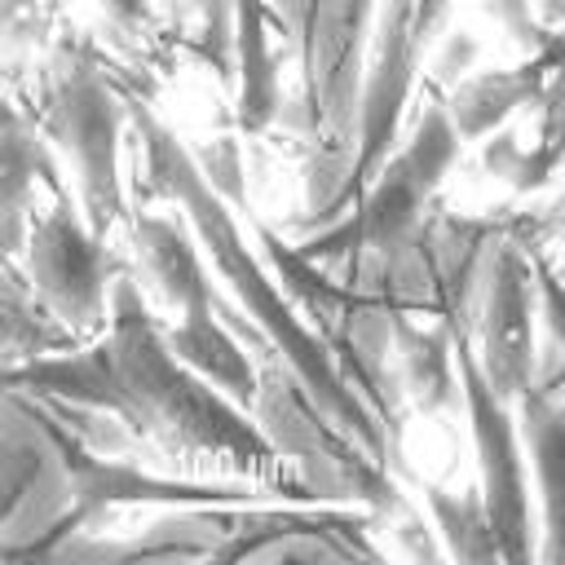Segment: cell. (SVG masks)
Wrapping results in <instances>:
<instances>
[{"label":"cell","mask_w":565,"mask_h":565,"mask_svg":"<svg viewBox=\"0 0 565 565\" xmlns=\"http://www.w3.org/2000/svg\"><path fill=\"white\" fill-rule=\"evenodd\" d=\"M534 269H539V313H543V327H547V344L565 362V278L547 265L543 247L534 252Z\"/></svg>","instance_id":"e0dca14e"},{"label":"cell","mask_w":565,"mask_h":565,"mask_svg":"<svg viewBox=\"0 0 565 565\" xmlns=\"http://www.w3.org/2000/svg\"><path fill=\"white\" fill-rule=\"evenodd\" d=\"M477 57V40L472 35H450V44H446V57H437V79H446V84H459V75L468 71V62Z\"/></svg>","instance_id":"d6986e66"},{"label":"cell","mask_w":565,"mask_h":565,"mask_svg":"<svg viewBox=\"0 0 565 565\" xmlns=\"http://www.w3.org/2000/svg\"><path fill=\"white\" fill-rule=\"evenodd\" d=\"M455 362H459V388L463 406L472 419V446H477V468H481V503L499 539L503 561H530L539 556L530 543V481H525V459H521V433L512 419V402H503L477 353L468 331H455Z\"/></svg>","instance_id":"ba28073f"},{"label":"cell","mask_w":565,"mask_h":565,"mask_svg":"<svg viewBox=\"0 0 565 565\" xmlns=\"http://www.w3.org/2000/svg\"><path fill=\"white\" fill-rule=\"evenodd\" d=\"M128 102V119L137 128V141H141V159H146V181L150 190L168 194L172 203L185 207V221L194 225L199 243H203V256L216 265V274L230 282L238 309H247L252 327L274 344V353L305 380V388L327 406V415L353 433L384 468L402 472V450L393 446V437L384 433V424L375 419V411L349 388V380L340 375V366L331 362L327 344L318 340V331L300 318V309L291 305V296L282 291L278 274L269 269V260H260L234 212H230V199L207 181V172L199 168V159L181 146V137L137 97V93H124Z\"/></svg>","instance_id":"7a4b0ae2"},{"label":"cell","mask_w":565,"mask_h":565,"mask_svg":"<svg viewBox=\"0 0 565 565\" xmlns=\"http://www.w3.org/2000/svg\"><path fill=\"white\" fill-rule=\"evenodd\" d=\"M565 53V31L552 35V44L534 49V57L525 66H508V71H477L468 79H459L446 97V115L459 132V141H481L490 137L499 124H508L512 110L521 106H539L556 62Z\"/></svg>","instance_id":"8fae6325"},{"label":"cell","mask_w":565,"mask_h":565,"mask_svg":"<svg viewBox=\"0 0 565 565\" xmlns=\"http://www.w3.org/2000/svg\"><path fill=\"white\" fill-rule=\"evenodd\" d=\"M128 238H132V256H137L141 282L168 309L181 313L190 300L216 296L203 243H199L190 221H177V216H163V212H137L128 221Z\"/></svg>","instance_id":"7c38bea8"},{"label":"cell","mask_w":565,"mask_h":565,"mask_svg":"<svg viewBox=\"0 0 565 565\" xmlns=\"http://www.w3.org/2000/svg\"><path fill=\"white\" fill-rule=\"evenodd\" d=\"M424 503H428V512L437 521V534L446 539L450 556H459V561H503L494 525H490L486 503H481V490L455 494V490H441V486L424 481Z\"/></svg>","instance_id":"2e32d148"},{"label":"cell","mask_w":565,"mask_h":565,"mask_svg":"<svg viewBox=\"0 0 565 565\" xmlns=\"http://www.w3.org/2000/svg\"><path fill=\"white\" fill-rule=\"evenodd\" d=\"M459 132L446 115V102L428 106L411 137L375 168V177L362 185L353 212L335 216L322 234L305 238L300 252L322 260V265H344L358 269L366 260H380L388 252H397L424 221L433 190L441 185V177L450 172L455 154H459Z\"/></svg>","instance_id":"277c9868"},{"label":"cell","mask_w":565,"mask_h":565,"mask_svg":"<svg viewBox=\"0 0 565 565\" xmlns=\"http://www.w3.org/2000/svg\"><path fill=\"white\" fill-rule=\"evenodd\" d=\"M543 216H547V234H552V238L565 247V194H561V199H556V203H552Z\"/></svg>","instance_id":"ffe728a7"},{"label":"cell","mask_w":565,"mask_h":565,"mask_svg":"<svg viewBox=\"0 0 565 565\" xmlns=\"http://www.w3.org/2000/svg\"><path fill=\"white\" fill-rule=\"evenodd\" d=\"M393 344H397L402 393L406 402H415V411L437 415L463 402L455 331L446 322H415L411 313H393Z\"/></svg>","instance_id":"5bb4252c"},{"label":"cell","mask_w":565,"mask_h":565,"mask_svg":"<svg viewBox=\"0 0 565 565\" xmlns=\"http://www.w3.org/2000/svg\"><path fill=\"white\" fill-rule=\"evenodd\" d=\"M9 388L106 411L132 428L146 455L265 481L300 503H318L278 459L252 411L177 358L132 274L115 278L110 318L93 340L66 353L31 358L26 366H9Z\"/></svg>","instance_id":"6da1fadb"},{"label":"cell","mask_w":565,"mask_h":565,"mask_svg":"<svg viewBox=\"0 0 565 565\" xmlns=\"http://www.w3.org/2000/svg\"><path fill=\"white\" fill-rule=\"evenodd\" d=\"M128 102L115 97L110 79L79 49H62L44 66L40 84V128L71 159L79 181V207L97 234H106L124 207L119 181V128Z\"/></svg>","instance_id":"5b68a950"},{"label":"cell","mask_w":565,"mask_h":565,"mask_svg":"<svg viewBox=\"0 0 565 565\" xmlns=\"http://www.w3.org/2000/svg\"><path fill=\"white\" fill-rule=\"evenodd\" d=\"M543 9H547L552 18H561V22H565V0H543Z\"/></svg>","instance_id":"44dd1931"},{"label":"cell","mask_w":565,"mask_h":565,"mask_svg":"<svg viewBox=\"0 0 565 565\" xmlns=\"http://www.w3.org/2000/svg\"><path fill=\"white\" fill-rule=\"evenodd\" d=\"M424 0H380V22H375V53L366 62V84H362V132H358V159H353V199L362 185L375 177V168L388 159V146L397 137L402 106L411 97L415 71H419V26Z\"/></svg>","instance_id":"9c48e42d"},{"label":"cell","mask_w":565,"mask_h":565,"mask_svg":"<svg viewBox=\"0 0 565 565\" xmlns=\"http://www.w3.org/2000/svg\"><path fill=\"white\" fill-rule=\"evenodd\" d=\"M256 243H260V256L269 260V269L278 274L282 291L300 309V318L327 344V353L340 366V375L349 380V388L375 411V419L402 450L406 393H402L397 344H393L397 309L349 278H331L322 269V260L305 256L300 243H282V234H274L269 225H256Z\"/></svg>","instance_id":"3957f363"},{"label":"cell","mask_w":565,"mask_h":565,"mask_svg":"<svg viewBox=\"0 0 565 565\" xmlns=\"http://www.w3.org/2000/svg\"><path fill=\"white\" fill-rule=\"evenodd\" d=\"M216 296L190 300L177 318V327H168V344L177 349V358H185L203 380H212L221 393H230L238 406H252L256 397V362L243 349V340L234 335V327L225 318H216Z\"/></svg>","instance_id":"4fadbf2b"},{"label":"cell","mask_w":565,"mask_h":565,"mask_svg":"<svg viewBox=\"0 0 565 565\" xmlns=\"http://www.w3.org/2000/svg\"><path fill=\"white\" fill-rule=\"evenodd\" d=\"M490 13L534 53V49H543V44H552V35L556 31H543L534 18H530V0H490Z\"/></svg>","instance_id":"ac0fdd59"},{"label":"cell","mask_w":565,"mask_h":565,"mask_svg":"<svg viewBox=\"0 0 565 565\" xmlns=\"http://www.w3.org/2000/svg\"><path fill=\"white\" fill-rule=\"evenodd\" d=\"M124 265L106 252V234H97L62 194L53 207L31 212L26 221V282L35 296L79 335L93 340L110 318V291Z\"/></svg>","instance_id":"52a82bcc"},{"label":"cell","mask_w":565,"mask_h":565,"mask_svg":"<svg viewBox=\"0 0 565 565\" xmlns=\"http://www.w3.org/2000/svg\"><path fill=\"white\" fill-rule=\"evenodd\" d=\"M521 433L530 446L539 499H543V561H565V362L547 344V362H539L534 384L516 402Z\"/></svg>","instance_id":"30bf717a"},{"label":"cell","mask_w":565,"mask_h":565,"mask_svg":"<svg viewBox=\"0 0 565 565\" xmlns=\"http://www.w3.org/2000/svg\"><path fill=\"white\" fill-rule=\"evenodd\" d=\"M539 234H547V216H534L525 230V216H508L503 234L494 238L481 282H477V309H472V353L490 380V388L503 402H521V393L534 384L539 353H534V309H539V269L534 252L543 247Z\"/></svg>","instance_id":"8992f818"},{"label":"cell","mask_w":565,"mask_h":565,"mask_svg":"<svg viewBox=\"0 0 565 565\" xmlns=\"http://www.w3.org/2000/svg\"><path fill=\"white\" fill-rule=\"evenodd\" d=\"M238 22H234V49H238V71H243V88H238V128L243 132H260L269 128V119L278 115L282 97H278V62L265 44V0H238L234 4Z\"/></svg>","instance_id":"9a60e30c"}]
</instances>
